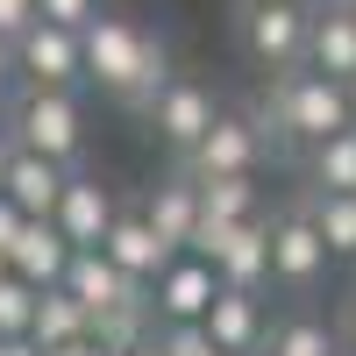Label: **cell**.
<instances>
[{
	"label": "cell",
	"instance_id": "d6986e66",
	"mask_svg": "<svg viewBox=\"0 0 356 356\" xmlns=\"http://www.w3.org/2000/svg\"><path fill=\"white\" fill-rule=\"evenodd\" d=\"M193 186H200V228H228V221L264 214L257 171H235V178H193Z\"/></svg>",
	"mask_w": 356,
	"mask_h": 356
},
{
	"label": "cell",
	"instance_id": "83f0119b",
	"mask_svg": "<svg viewBox=\"0 0 356 356\" xmlns=\"http://www.w3.org/2000/svg\"><path fill=\"white\" fill-rule=\"evenodd\" d=\"M43 356H107V349L93 342V328H86V335H72V342H57V349H43Z\"/></svg>",
	"mask_w": 356,
	"mask_h": 356
},
{
	"label": "cell",
	"instance_id": "44dd1931",
	"mask_svg": "<svg viewBox=\"0 0 356 356\" xmlns=\"http://www.w3.org/2000/svg\"><path fill=\"white\" fill-rule=\"evenodd\" d=\"M300 207L314 214V228H321V243H328V257L335 264H356V193H300Z\"/></svg>",
	"mask_w": 356,
	"mask_h": 356
},
{
	"label": "cell",
	"instance_id": "836d02e7",
	"mask_svg": "<svg viewBox=\"0 0 356 356\" xmlns=\"http://www.w3.org/2000/svg\"><path fill=\"white\" fill-rule=\"evenodd\" d=\"M328 356H356V342H335V349H328Z\"/></svg>",
	"mask_w": 356,
	"mask_h": 356
},
{
	"label": "cell",
	"instance_id": "d590c367",
	"mask_svg": "<svg viewBox=\"0 0 356 356\" xmlns=\"http://www.w3.org/2000/svg\"><path fill=\"white\" fill-rule=\"evenodd\" d=\"M0 278H8V250H0Z\"/></svg>",
	"mask_w": 356,
	"mask_h": 356
},
{
	"label": "cell",
	"instance_id": "e0dca14e",
	"mask_svg": "<svg viewBox=\"0 0 356 356\" xmlns=\"http://www.w3.org/2000/svg\"><path fill=\"white\" fill-rule=\"evenodd\" d=\"M150 285H164V300H157V321H200L207 314V300H214V264H207V257H193V264H164V271L150 278Z\"/></svg>",
	"mask_w": 356,
	"mask_h": 356
},
{
	"label": "cell",
	"instance_id": "cb8c5ba5",
	"mask_svg": "<svg viewBox=\"0 0 356 356\" xmlns=\"http://www.w3.org/2000/svg\"><path fill=\"white\" fill-rule=\"evenodd\" d=\"M36 292L43 285H29V278H0V335H29V314H36Z\"/></svg>",
	"mask_w": 356,
	"mask_h": 356
},
{
	"label": "cell",
	"instance_id": "9a60e30c",
	"mask_svg": "<svg viewBox=\"0 0 356 356\" xmlns=\"http://www.w3.org/2000/svg\"><path fill=\"white\" fill-rule=\"evenodd\" d=\"M65 264H72V243H65V228H57L50 214H29L15 228V243H8V271L29 278V285H57L65 278Z\"/></svg>",
	"mask_w": 356,
	"mask_h": 356
},
{
	"label": "cell",
	"instance_id": "4dcf8cb0",
	"mask_svg": "<svg viewBox=\"0 0 356 356\" xmlns=\"http://www.w3.org/2000/svg\"><path fill=\"white\" fill-rule=\"evenodd\" d=\"M15 150H22V143H15V129H8V114H0V186H8V164H15Z\"/></svg>",
	"mask_w": 356,
	"mask_h": 356
},
{
	"label": "cell",
	"instance_id": "d6a6232c",
	"mask_svg": "<svg viewBox=\"0 0 356 356\" xmlns=\"http://www.w3.org/2000/svg\"><path fill=\"white\" fill-rule=\"evenodd\" d=\"M122 356H164V349H157V335H150V342H136V349H122Z\"/></svg>",
	"mask_w": 356,
	"mask_h": 356
},
{
	"label": "cell",
	"instance_id": "30bf717a",
	"mask_svg": "<svg viewBox=\"0 0 356 356\" xmlns=\"http://www.w3.org/2000/svg\"><path fill=\"white\" fill-rule=\"evenodd\" d=\"M114 207H122V193L79 164V171H65V193H57L50 221L65 228V243H72V250H100V235H107V221H114Z\"/></svg>",
	"mask_w": 356,
	"mask_h": 356
},
{
	"label": "cell",
	"instance_id": "8fae6325",
	"mask_svg": "<svg viewBox=\"0 0 356 356\" xmlns=\"http://www.w3.org/2000/svg\"><path fill=\"white\" fill-rule=\"evenodd\" d=\"M100 250H107L114 264H122L129 278H157L164 264L178 257V250L164 243V235L150 228V214H143V200H122V207H114V221H107V235H100Z\"/></svg>",
	"mask_w": 356,
	"mask_h": 356
},
{
	"label": "cell",
	"instance_id": "d4e9b609",
	"mask_svg": "<svg viewBox=\"0 0 356 356\" xmlns=\"http://www.w3.org/2000/svg\"><path fill=\"white\" fill-rule=\"evenodd\" d=\"M36 15L57 22V29H86V22L100 15V0H36Z\"/></svg>",
	"mask_w": 356,
	"mask_h": 356
},
{
	"label": "cell",
	"instance_id": "4316f807",
	"mask_svg": "<svg viewBox=\"0 0 356 356\" xmlns=\"http://www.w3.org/2000/svg\"><path fill=\"white\" fill-rule=\"evenodd\" d=\"M22 93V72H15V43H0V107Z\"/></svg>",
	"mask_w": 356,
	"mask_h": 356
},
{
	"label": "cell",
	"instance_id": "7402d4cb",
	"mask_svg": "<svg viewBox=\"0 0 356 356\" xmlns=\"http://www.w3.org/2000/svg\"><path fill=\"white\" fill-rule=\"evenodd\" d=\"M93 328V314H86L65 285H43L36 292V314H29V335H36V349H57V342H72Z\"/></svg>",
	"mask_w": 356,
	"mask_h": 356
},
{
	"label": "cell",
	"instance_id": "277c9868",
	"mask_svg": "<svg viewBox=\"0 0 356 356\" xmlns=\"http://www.w3.org/2000/svg\"><path fill=\"white\" fill-rule=\"evenodd\" d=\"M328 243H321V228H314V214L300 207V193H292L285 207H271V285L285 292V300H314L321 285H328Z\"/></svg>",
	"mask_w": 356,
	"mask_h": 356
},
{
	"label": "cell",
	"instance_id": "e575fe53",
	"mask_svg": "<svg viewBox=\"0 0 356 356\" xmlns=\"http://www.w3.org/2000/svg\"><path fill=\"white\" fill-rule=\"evenodd\" d=\"M235 8H271V0H235Z\"/></svg>",
	"mask_w": 356,
	"mask_h": 356
},
{
	"label": "cell",
	"instance_id": "5b68a950",
	"mask_svg": "<svg viewBox=\"0 0 356 356\" xmlns=\"http://www.w3.org/2000/svg\"><path fill=\"white\" fill-rule=\"evenodd\" d=\"M186 257H207L214 278L235 292H271V214L228 221V228H200Z\"/></svg>",
	"mask_w": 356,
	"mask_h": 356
},
{
	"label": "cell",
	"instance_id": "7c38bea8",
	"mask_svg": "<svg viewBox=\"0 0 356 356\" xmlns=\"http://www.w3.org/2000/svg\"><path fill=\"white\" fill-rule=\"evenodd\" d=\"M200 328H207V342L228 349V356H257V342H264V292L214 285V300H207Z\"/></svg>",
	"mask_w": 356,
	"mask_h": 356
},
{
	"label": "cell",
	"instance_id": "4fadbf2b",
	"mask_svg": "<svg viewBox=\"0 0 356 356\" xmlns=\"http://www.w3.org/2000/svg\"><path fill=\"white\" fill-rule=\"evenodd\" d=\"M307 65L328 72V79L356 72V0H314V15H307Z\"/></svg>",
	"mask_w": 356,
	"mask_h": 356
},
{
	"label": "cell",
	"instance_id": "9c48e42d",
	"mask_svg": "<svg viewBox=\"0 0 356 356\" xmlns=\"http://www.w3.org/2000/svg\"><path fill=\"white\" fill-rule=\"evenodd\" d=\"M15 72L22 86H57V93H79L86 86V57H79V29H57V22H29L15 36Z\"/></svg>",
	"mask_w": 356,
	"mask_h": 356
},
{
	"label": "cell",
	"instance_id": "52a82bcc",
	"mask_svg": "<svg viewBox=\"0 0 356 356\" xmlns=\"http://www.w3.org/2000/svg\"><path fill=\"white\" fill-rule=\"evenodd\" d=\"M264 157H271V143L250 122V107H221L214 122H207V136L186 157H171V164L186 178H235V171H264Z\"/></svg>",
	"mask_w": 356,
	"mask_h": 356
},
{
	"label": "cell",
	"instance_id": "2e32d148",
	"mask_svg": "<svg viewBox=\"0 0 356 356\" xmlns=\"http://www.w3.org/2000/svg\"><path fill=\"white\" fill-rule=\"evenodd\" d=\"M342 335L328 328V321H321L314 307H300V300H292L285 314H271V321H264V342H257V356H328Z\"/></svg>",
	"mask_w": 356,
	"mask_h": 356
},
{
	"label": "cell",
	"instance_id": "8992f818",
	"mask_svg": "<svg viewBox=\"0 0 356 356\" xmlns=\"http://www.w3.org/2000/svg\"><path fill=\"white\" fill-rule=\"evenodd\" d=\"M307 15H314V0L235 8V50H243L257 72H292V65H307Z\"/></svg>",
	"mask_w": 356,
	"mask_h": 356
},
{
	"label": "cell",
	"instance_id": "603a6c76",
	"mask_svg": "<svg viewBox=\"0 0 356 356\" xmlns=\"http://www.w3.org/2000/svg\"><path fill=\"white\" fill-rule=\"evenodd\" d=\"M150 335H157V314H150V307H129V300H122V307H100V314H93V342H100L107 356H122V349L150 342Z\"/></svg>",
	"mask_w": 356,
	"mask_h": 356
},
{
	"label": "cell",
	"instance_id": "f1b7e54d",
	"mask_svg": "<svg viewBox=\"0 0 356 356\" xmlns=\"http://www.w3.org/2000/svg\"><path fill=\"white\" fill-rule=\"evenodd\" d=\"M335 335H342V342H356V285L342 292V307H335Z\"/></svg>",
	"mask_w": 356,
	"mask_h": 356
},
{
	"label": "cell",
	"instance_id": "ac0fdd59",
	"mask_svg": "<svg viewBox=\"0 0 356 356\" xmlns=\"http://www.w3.org/2000/svg\"><path fill=\"white\" fill-rule=\"evenodd\" d=\"M8 193L22 214H50L57 207V193H65V164L57 157H43V150H15V164H8Z\"/></svg>",
	"mask_w": 356,
	"mask_h": 356
},
{
	"label": "cell",
	"instance_id": "3957f363",
	"mask_svg": "<svg viewBox=\"0 0 356 356\" xmlns=\"http://www.w3.org/2000/svg\"><path fill=\"white\" fill-rule=\"evenodd\" d=\"M0 114H8V129H15L22 150H43V157L65 164V171L86 164V107H79V93H57V86H22Z\"/></svg>",
	"mask_w": 356,
	"mask_h": 356
},
{
	"label": "cell",
	"instance_id": "f546056e",
	"mask_svg": "<svg viewBox=\"0 0 356 356\" xmlns=\"http://www.w3.org/2000/svg\"><path fill=\"white\" fill-rule=\"evenodd\" d=\"M22 221H29V214H22V207H15L8 193H0V250H8V243H15V228H22Z\"/></svg>",
	"mask_w": 356,
	"mask_h": 356
},
{
	"label": "cell",
	"instance_id": "7a4b0ae2",
	"mask_svg": "<svg viewBox=\"0 0 356 356\" xmlns=\"http://www.w3.org/2000/svg\"><path fill=\"white\" fill-rule=\"evenodd\" d=\"M250 122L264 129L278 157H300L307 143L349 129V100H342V79L314 72V65H292V72H271V86L250 100Z\"/></svg>",
	"mask_w": 356,
	"mask_h": 356
},
{
	"label": "cell",
	"instance_id": "6da1fadb",
	"mask_svg": "<svg viewBox=\"0 0 356 356\" xmlns=\"http://www.w3.org/2000/svg\"><path fill=\"white\" fill-rule=\"evenodd\" d=\"M79 57H86V86H100V93L122 114H136V122H143V107L157 100V86L171 79L164 36H150L136 15H107V8L79 29Z\"/></svg>",
	"mask_w": 356,
	"mask_h": 356
},
{
	"label": "cell",
	"instance_id": "5bb4252c",
	"mask_svg": "<svg viewBox=\"0 0 356 356\" xmlns=\"http://www.w3.org/2000/svg\"><path fill=\"white\" fill-rule=\"evenodd\" d=\"M143 214H150V228L164 235V243H171L178 257H186V250H193V235H200V186H193V178L171 164V171L157 178V186L143 193Z\"/></svg>",
	"mask_w": 356,
	"mask_h": 356
},
{
	"label": "cell",
	"instance_id": "ffe728a7",
	"mask_svg": "<svg viewBox=\"0 0 356 356\" xmlns=\"http://www.w3.org/2000/svg\"><path fill=\"white\" fill-rule=\"evenodd\" d=\"M300 171L314 193H356V129H335L300 150Z\"/></svg>",
	"mask_w": 356,
	"mask_h": 356
},
{
	"label": "cell",
	"instance_id": "1f68e13d",
	"mask_svg": "<svg viewBox=\"0 0 356 356\" xmlns=\"http://www.w3.org/2000/svg\"><path fill=\"white\" fill-rule=\"evenodd\" d=\"M342 100H349V129H356V72L342 79Z\"/></svg>",
	"mask_w": 356,
	"mask_h": 356
},
{
	"label": "cell",
	"instance_id": "ba28073f",
	"mask_svg": "<svg viewBox=\"0 0 356 356\" xmlns=\"http://www.w3.org/2000/svg\"><path fill=\"white\" fill-rule=\"evenodd\" d=\"M214 114H221L214 86H207V79H186V72H171V79L157 86V100L143 107V129H150L171 157H186L193 143L207 136V122H214Z\"/></svg>",
	"mask_w": 356,
	"mask_h": 356
},
{
	"label": "cell",
	"instance_id": "484cf974",
	"mask_svg": "<svg viewBox=\"0 0 356 356\" xmlns=\"http://www.w3.org/2000/svg\"><path fill=\"white\" fill-rule=\"evenodd\" d=\"M29 22H36V0H0V43H15Z\"/></svg>",
	"mask_w": 356,
	"mask_h": 356
}]
</instances>
